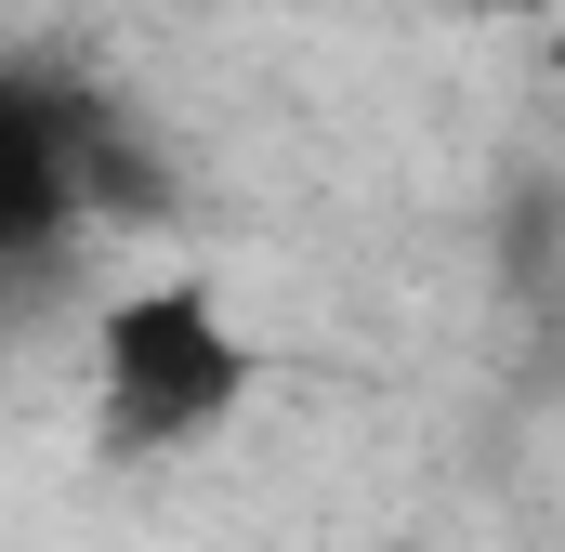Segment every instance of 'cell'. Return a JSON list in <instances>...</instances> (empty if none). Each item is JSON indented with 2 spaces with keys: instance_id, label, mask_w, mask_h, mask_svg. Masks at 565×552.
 Instances as JSON below:
<instances>
[{
  "instance_id": "obj_2",
  "label": "cell",
  "mask_w": 565,
  "mask_h": 552,
  "mask_svg": "<svg viewBox=\"0 0 565 552\" xmlns=\"http://www.w3.org/2000/svg\"><path fill=\"white\" fill-rule=\"evenodd\" d=\"M79 106L53 79H13L0 66V264H40L79 211Z\"/></svg>"
},
{
  "instance_id": "obj_1",
  "label": "cell",
  "mask_w": 565,
  "mask_h": 552,
  "mask_svg": "<svg viewBox=\"0 0 565 552\" xmlns=\"http://www.w3.org/2000/svg\"><path fill=\"white\" fill-rule=\"evenodd\" d=\"M264 355L211 276H132L93 316V447L106 460H171L250 408Z\"/></svg>"
}]
</instances>
